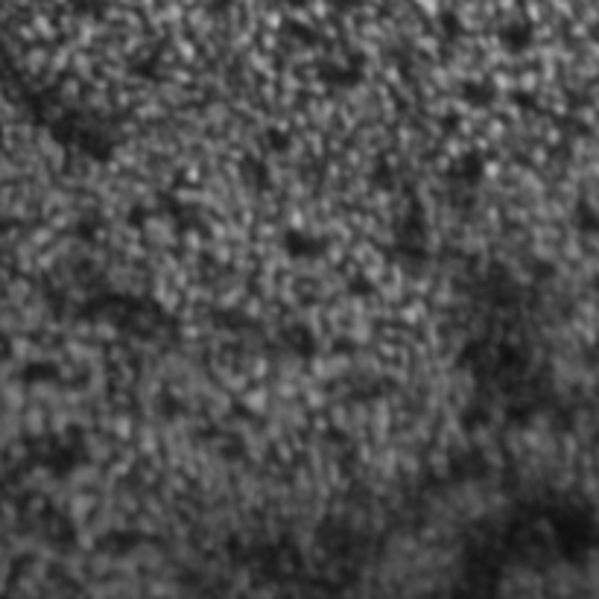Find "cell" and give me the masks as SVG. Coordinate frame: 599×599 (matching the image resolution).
I'll return each instance as SVG.
<instances>
[{
  "label": "cell",
  "instance_id": "4",
  "mask_svg": "<svg viewBox=\"0 0 599 599\" xmlns=\"http://www.w3.org/2000/svg\"><path fill=\"white\" fill-rule=\"evenodd\" d=\"M50 377H56V368L50 363H33L21 372V380H26V383H38V380H50Z\"/></svg>",
  "mask_w": 599,
  "mask_h": 599
},
{
  "label": "cell",
  "instance_id": "1",
  "mask_svg": "<svg viewBox=\"0 0 599 599\" xmlns=\"http://www.w3.org/2000/svg\"><path fill=\"white\" fill-rule=\"evenodd\" d=\"M281 245L287 249L289 257H298V260H313L321 255V249H325V243H321L316 234L304 232V228H287L284 237H281Z\"/></svg>",
  "mask_w": 599,
  "mask_h": 599
},
{
  "label": "cell",
  "instance_id": "5",
  "mask_svg": "<svg viewBox=\"0 0 599 599\" xmlns=\"http://www.w3.org/2000/svg\"><path fill=\"white\" fill-rule=\"evenodd\" d=\"M439 26L444 29V36H448V38H459V36H462V21H459L453 12H441L439 15Z\"/></svg>",
  "mask_w": 599,
  "mask_h": 599
},
{
  "label": "cell",
  "instance_id": "2",
  "mask_svg": "<svg viewBox=\"0 0 599 599\" xmlns=\"http://www.w3.org/2000/svg\"><path fill=\"white\" fill-rule=\"evenodd\" d=\"M497 38H500V44L509 53H524L529 44H532V26L526 24V21H509V24H503L500 29H497Z\"/></svg>",
  "mask_w": 599,
  "mask_h": 599
},
{
  "label": "cell",
  "instance_id": "7",
  "mask_svg": "<svg viewBox=\"0 0 599 599\" xmlns=\"http://www.w3.org/2000/svg\"><path fill=\"white\" fill-rule=\"evenodd\" d=\"M269 146H272V149H278V152H284V149L289 146V137H287V135H281V132H272V135H269Z\"/></svg>",
  "mask_w": 599,
  "mask_h": 599
},
{
  "label": "cell",
  "instance_id": "3",
  "mask_svg": "<svg viewBox=\"0 0 599 599\" xmlns=\"http://www.w3.org/2000/svg\"><path fill=\"white\" fill-rule=\"evenodd\" d=\"M462 100L468 105H473V109H483V105H488L491 100H494V88L485 85V82H465Z\"/></svg>",
  "mask_w": 599,
  "mask_h": 599
},
{
  "label": "cell",
  "instance_id": "6",
  "mask_svg": "<svg viewBox=\"0 0 599 599\" xmlns=\"http://www.w3.org/2000/svg\"><path fill=\"white\" fill-rule=\"evenodd\" d=\"M328 3H331L336 12H351V9H360L363 0H328Z\"/></svg>",
  "mask_w": 599,
  "mask_h": 599
}]
</instances>
